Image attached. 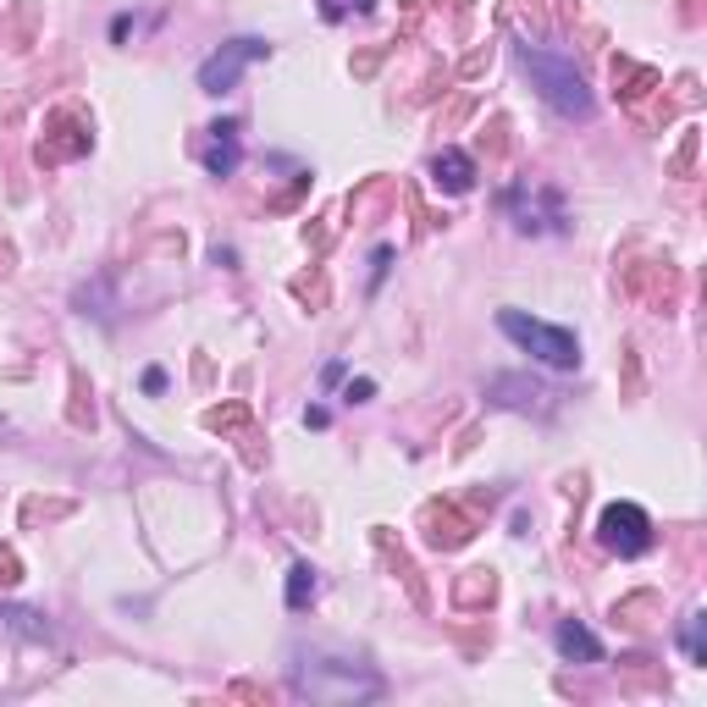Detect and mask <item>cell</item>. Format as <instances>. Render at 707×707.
<instances>
[{
	"label": "cell",
	"mask_w": 707,
	"mask_h": 707,
	"mask_svg": "<svg viewBox=\"0 0 707 707\" xmlns=\"http://www.w3.org/2000/svg\"><path fill=\"white\" fill-rule=\"evenodd\" d=\"M293 690L309 701H371V696H382V679L342 657H309L293 668Z\"/></svg>",
	"instance_id": "cell-1"
},
{
	"label": "cell",
	"mask_w": 707,
	"mask_h": 707,
	"mask_svg": "<svg viewBox=\"0 0 707 707\" xmlns=\"http://www.w3.org/2000/svg\"><path fill=\"white\" fill-rule=\"evenodd\" d=\"M558 652H564V657H580V663H597V657H602V641H597L586 624L564 619V624H558Z\"/></svg>",
	"instance_id": "cell-7"
},
{
	"label": "cell",
	"mask_w": 707,
	"mask_h": 707,
	"mask_svg": "<svg viewBox=\"0 0 707 707\" xmlns=\"http://www.w3.org/2000/svg\"><path fill=\"white\" fill-rule=\"evenodd\" d=\"M520 67L531 73V84L542 89V100L558 111V117H591V89H586V78L575 73V62H564V56H553V51H536V45H525L520 51Z\"/></svg>",
	"instance_id": "cell-2"
},
{
	"label": "cell",
	"mask_w": 707,
	"mask_h": 707,
	"mask_svg": "<svg viewBox=\"0 0 707 707\" xmlns=\"http://www.w3.org/2000/svg\"><path fill=\"white\" fill-rule=\"evenodd\" d=\"M320 12L326 18H366V12H377V0H320Z\"/></svg>",
	"instance_id": "cell-10"
},
{
	"label": "cell",
	"mask_w": 707,
	"mask_h": 707,
	"mask_svg": "<svg viewBox=\"0 0 707 707\" xmlns=\"http://www.w3.org/2000/svg\"><path fill=\"white\" fill-rule=\"evenodd\" d=\"M685 652H690V663H701V619L685 624Z\"/></svg>",
	"instance_id": "cell-11"
},
{
	"label": "cell",
	"mask_w": 707,
	"mask_h": 707,
	"mask_svg": "<svg viewBox=\"0 0 707 707\" xmlns=\"http://www.w3.org/2000/svg\"><path fill=\"white\" fill-rule=\"evenodd\" d=\"M205 166H210L216 177H227V172L238 166V139H232V128H216V144L205 150Z\"/></svg>",
	"instance_id": "cell-8"
},
{
	"label": "cell",
	"mask_w": 707,
	"mask_h": 707,
	"mask_svg": "<svg viewBox=\"0 0 707 707\" xmlns=\"http://www.w3.org/2000/svg\"><path fill=\"white\" fill-rule=\"evenodd\" d=\"M432 172H437V188H448V194H470V183H476V161L465 150H443L432 161Z\"/></svg>",
	"instance_id": "cell-6"
},
{
	"label": "cell",
	"mask_w": 707,
	"mask_h": 707,
	"mask_svg": "<svg viewBox=\"0 0 707 707\" xmlns=\"http://www.w3.org/2000/svg\"><path fill=\"white\" fill-rule=\"evenodd\" d=\"M315 591V569L309 564H293V580H287V602L293 608H304V597Z\"/></svg>",
	"instance_id": "cell-9"
},
{
	"label": "cell",
	"mask_w": 707,
	"mask_h": 707,
	"mask_svg": "<svg viewBox=\"0 0 707 707\" xmlns=\"http://www.w3.org/2000/svg\"><path fill=\"white\" fill-rule=\"evenodd\" d=\"M377 393V382H348V404H366Z\"/></svg>",
	"instance_id": "cell-12"
},
{
	"label": "cell",
	"mask_w": 707,
	"mask_h": 707,
	"mask_svg": "<svg viewBox=\"0 0 707 707\" xmlns=\"http://www.w3.org/2000/svg\"><path fill=\"white\" fill-rule=\"evenodd\" d=\"M597 531H602V547L619 553V558H641L652 547V520L635 503H608L602 520H597Z\"/></svg>",
	"instance_id": "cell-4"
},
{
	"label": "cell",
	"mask_w": 707,
	"mask_h": 707,
	"mask_svg": "<svg viewBox=\"0 0 707 707\" xmlns=\"http://www.w3.org/2000/svg\"><path fill=\"white\" fill-rule=\"evenodd\" d=\"M260 56H265V45H260V40H232L221 56H210V62L199 67V89H210V95L232 89V84L243 78V67H249V62H260Z\"/></svg>",
	"instance_id": "cell-5"
},
{
	"label": "cell",
	"mask_w": 707,
	"mask_h": 707,
	"mask_svg": "<svg viewBox=\"0 0 707 707\" xmlns=\"http://www.w3.org/2000/svg\"><path fill=\"white\" fill-rule=\"evenodd\" d=\"M498 326L531 354V360H542V366H553V371H575V366H580V342H575V331H564V326H547V320H536V315H525V309H503Z\"/></svg>",
	"instance_id": "cell-3"
}]
</instances>
